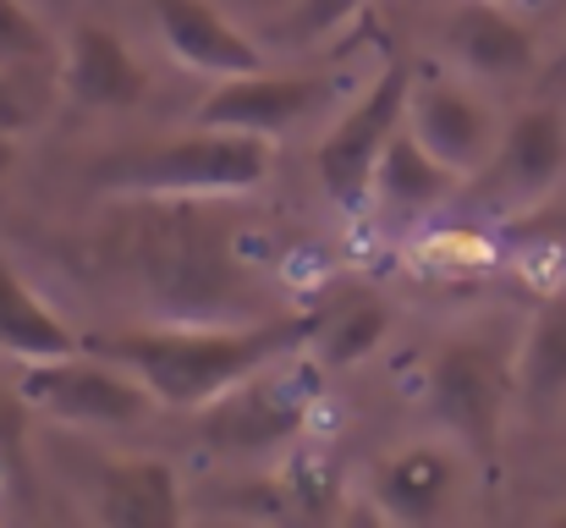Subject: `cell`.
<instances>
[{
  "label": "cell",
  "mask_w": 566,
  "mask_h": 528,
  "mask_svg": "<svg viewBox=\"0 0 566 528\" xmlns=\"http://www.w3.org/2000/svg\"><path fill=\"white\" fill-rule=\"evenodd\" d=\"M149 11H155V28H160L166 50L192 72L242 77V72L264 66V50L242 28H231L209 0H149Z\"/></svg>",
  "instance_id": "11"
},
{
  "label": "cell",
  "mask_w": 566,
  "mask_h": 528,
  "mask_svg": "<svg viewBox=\"0 0 566 528\" xmlns=\"http://www.w3.org/2000/svg\"><path fill=\"white\" fill-rule=\"evenodd\" d=\"M562 66H566V50H562Z\"/></svg>",
  "instance_id": "25"
},
{
  "label": "cell",
  "mask_w": 566,
  "mask_h": 528,
  "mask_svg": "<svg viewBox=\"0 0 566 528\" xmlns=\"http://www.w3.org/2000/svg\"><path fill=\"white\" fill-rule=\"evenodd\" d=\"M308 413H314V402H308L303 380H286V374L264 380V369H259L198 407V435L214 452L248 457V452H275V446L297 441L308 429Z\"/></svg>",
  "instance_id": "6"
},
{
  "label": "cell",
  "mask_w": 566,
  "mask_h": 528,
  "mask_svg": "<svg viewBox=\"0 0 566 528\" xmlns=\"http://www.w3.org/2000/svg\"><path fill=\"white\" fill-rule=\"evenodd\" d=\"M11 166H17V138H11V133H0V182L11 176Z\"/></svg>",
  "instance_id": "23"
},
{
  "label": "cell",
  "mask_w": 566,
  "mask_h": 528,
  "mask_svg": "<svg viewBox=\"0 0 566 528\" xmlns=\"http://www.w3.org/2000/svg\"><path fill=\"white\" fill-rule=\"evenodd\" d=\"M270 161H275L270 138L203 127L198 138H166V144L105 155L94 166V187L127 198H214V193L259 187L270 176Z\"/></svg>",
  "instance_id": "2"
},
{
  "label": "cell",
  "mask_w": 566,
  "mask_h": 528,
  "mask_svg": "<svg viewBox=\"0 0 566 528\" xmlns=\"http://www.w3.org/2000/svg\"><path fill=\"white\" fill-rule=\"evenodd\" d=\"M517 391L534 407H551L566 396V298H551L528 325L517 352Z\"/></svg>",
  "instance_id": "18"
},
{
  "label": "cell",
  "mask_w": 566,
  "mask_h": 528,
  "mask_svg": "<svg viewBox=\"0 0 566 528\" xmlns=\"http://www.w3.org/2000/svg\"><path fill=\"white\" fill-rule=\"evenodd\" d=\"M446 44H451V55H457L468 72L495 77V83L534 72V33H528L517 17H506L495 0H468V6L446 22Z\"/></svg>",
  "instance_id": "13"
},
{
  "label": "cell",
  "mask_w": 566,
  "mask_h": 528,
  "mask_svg": "<svg viewBox=\"0 0 566 528\" xmlns=\"http://www.w3.org/2000/svg\"><path fill=\"white\" fill-rule=\"evenodd\" d=\"M314 342V309L303 314H275L259 325L237 331H209V325H166V331H116L99 337L94 352L127 363L155 402L166 407H203L237 380L281 363L286 352H303Z\"/></svg>",
  "instance_id": "1"
},
{
  "label": "cell",
  "mask_w": 566,
  "mask_h": 528,
  "mask_svg": "<svg viewBox=\"0 0 566 528\" xmlns=\"http://www.w3.org/2000/svg\"><path fill=\"white\" fill-rule=\"evenodd\" d=\"M407 127L418 133V144L440 166H451L457 176L484 172L501 133H506V127H495V116L479 94H468L462 83H446V77H412Z\"/></svg>",
  "instance_id": "8"
},
{
  "label": "cell",
  "mask_w": 566,
  "mask_h": 528,
  "mask_svg": "<svg viewBox=\"0 0 566 528\" xmlns=\"http://www.w3.org/2000/svg\"><path fill=\"white\" fill-rule=\"evenodd\" d=\"M17 391L28 407L61 418V424H88V429H127L149 418L155 391L116 358H50V363H22Z\"/></svg>",
  "instance_id": "5"
},
{
  "label": "cell",
  "mask_w": 566,
  "mask_h": 528,
  "mask_svg": "<svg viewBox=\"0 0 566 528\" xmlns=\"http://www.w3.org/2000/svg\"><path fill=\"white\" fill-rule=\"evenodd\" d=\"M28 452V396L0 385V474H22Z\"/></svg>",
  "instance_id": "22"
},
{
  "label": "cell",
  "mask_w": 566,
  "mask_h": 528,
  "mask_svg": "<svg viewBox=\"0 0 566 528\" xmlns=\"http://www.w3.org/2000/svg\"><path fill=\"white\" fill-rule=\"evenodd\" d=\"M457 490V457L440 446H401L375 468V501L396 524H434Z\"/></svg>",
  "instance_id": "14"
},
{
  "label": "cell",
  "mask_w": 566,
  "mask_h": 528,
  "mask_svg": "<svg viewBox=\"0 0 566 528\" xmlns=\"http://www.w3.org/2000/svg\"><path fill=\"white\" fill-rule=\"evenodd\" d=\"M429 407L434 418L468 441L473 452H495L501 446V424H506V402L517 391V363L495 342H479V337H457L429 358Z\"/></svg>",
  "instance_id": "3"
},
{
  "label": "cell",
  "mask_w": 566,
  "mask_h": 528,
  "mask_svg": "<svg viewBox=\"0 0 566 528\" xmlns=\"http://www.w3.org/2000/svg\"><path fill=\"white\" fill-rule=\"evenodd\" d=\"M385 325H390V314H385V303L375 292H347V298L314 309V342L308 348L331 369H342V363H358L364 352H375Z\"/></svg>",
  "instance_id": "17"
},
{
  "label": "cell",
  "mask_w": 566,
  "mask_h": 528,
  "mask_svg": "<svg viewBox=\"0 0 566 528\" xmlns=\"http://www.w3.org/2000/svg\"><path fill=\"white\" fill-rule=\"evenodd\" d=\"M551 524H556V528H566V513H556V518H551Z\"/></svg>",
  "instance_id": "24"
},
{
  "label": "cell",
  "mask_w": 566,
  "mask_h": 528,
  "mask_svg": "<svg viewBox=\"0 0 566 528\" xmlns=\"http://www.w3.org/2000/svg\"><path fill=\"white\" fill-rule=\"evenodd\" d=\"M55 111L50 61H0V133H33Z\"/></svg>",
  "instance_id": "19"
},
{
  "label": "cell",
  "mask_w": 566,
  "mask_h": 528,
  "mask_svg": "<svg viewBox=\"0 0 566 528\" xmlns=\"http://www.w3.org/2000/svg\"><path fill=\"white\" fill-rule=\"evenodd\" d=\"M0 61H55L44 22L22 0H0Z\"/></svg>",
  "instance_id": "21"
},
{
  "label": "cell",
  "mask_w": 566,
  "mask_h": 528,
  "mask_svg": "<svg viewBox=\"0 0 566 528\" xmlns=\"http://www.w3.org/2000/svg\"><path fill=\"white\" fill-rule=\"evenodd\" d=\"M188 513L177 468L160 457H116L99 463L94 518L111 528H177Z\"/></svg>",
  "instance_id": "12"
},
{
  "label": "cell",
  "mask_w": 566,
  "mask_h": 528,
  "mask_svg": "<svg viewBox=\"0 0 566 528\" xmlns=\"http://www.w3.org/2000/svg\"><path fill=\"white\" fill-rule=\"evenodd\" d=\"M364 6H369V0H297V6L286 11V22H281V39H286V44H319V39H331L342 22H353Z\"/></svg>",
  "instance_id": "20"
},
{
  "label": "cell",
  "mask_w": 566,
  "mask_h": 528,
  "mask_svg": "<svg viewBox=\"0 0 566 528\" xmlns=\"http://www.w3.org/2000/svg\"><path fill=\"white\" fill-rule=\"evenodd\" d=\"M451 182H457V172H451V166H440V161L418 144V133H412V127H401V133L385 144V155H379L375 193L385 198V204H396V209H423V204L446 198V193H451Z\"/></svg>",
  "instance_id": "16"
},
{
  "label": "cell",
  "mask_w": 566,
  "mask_h": 528,
  "mask_svg": "<svg viewBox=\"0 0 566 528\" xmlns=\"http://www.w3.org/2000/svg\"><path fill=\"white\" fill-rule=\"evenodd\" d=\"M325 89L331 83L319 72H270V66L242 72V77H220L198 105V127H231V133L275 138V133L297 127L303 116H314Z\"/></svg>",
  "instance_id": "9"
},
{
  "label": "cell",
  "mask_w": 566,
  "mask_h": 528,
  "mask_svg": "<svg viewBox=\"0 0 566 528\" xmlns=\"http://www.w3.org/2000/svg\"><path fill=\"white\" fill-rule=\"evenodd\" d=\"M61 89L88 111H133L149 100V72L127 50V39L94 17H83L61 55Z\"/></svg>",
  "instance_id": "10"
},
{
  "label": "cell",
  "mask_w": 566,
  "mask_h": 528,
  "mask_svg": "<svg viewBox=\"0 0 566 528\" xmlns=\"http://www.w3.org/2000/svg\"><path fill=\"white\" fill-rule=\"evenodd\" d=\"M0 352L17 363H50L77 352L72 325L11 270V259H0Z\"/></svg>",
  "instance_id": "15"
},
{
  "label": "cell",
  "mask_w": 566,
  "mask_h": 528,
  "mask_svg": "<svg viewBox=\"0 0 566 528\" xmlns=\"http://www.w3.org/2000/svg\"><path fill=\"white\" fill-rule=\"evenodd\" d=\"M566 172V122L551 105H528L506 122L490 166L473 176V198L484 209H528Z\"/></svg>",
  "instance_id": "7"
},
{
  "label": "cell",
  "mask_w": 566,
  "mask_h": 528,
  "mask_svg": "<svg viewBox=\"0 0 566 528\" xmlns=\"http://www.w3.org/2000/svg\"><path fill=\"white\" fill-rule=\"evenodd\" d=\"M407 100H412V66H407L401 55H385L379 77L364 89V100L319 138L314 172H319L325 193H331L342 209L364 204V193L375 187L379 155H385V144H390V138L401 133V122H407Z\"/></svg>",
  "instance_id": "4"
}]
</instances>
